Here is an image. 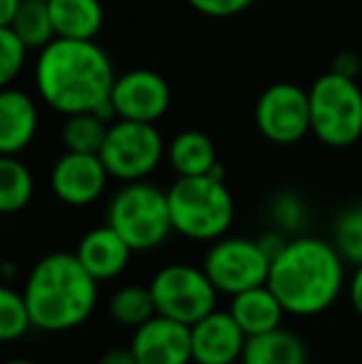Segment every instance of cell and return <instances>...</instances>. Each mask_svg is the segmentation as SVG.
<instances>
[{
	"label": "cell",
	"mask_w": 362,
	"mask_h": 364,
	"mask_svg": "<svg viewBox=\"0 0 362 364\" xmlns=\"http://www.w3.org/2000/svg\"><path fill=\"white\" fill-rule=\"evenodd\" d=\"M115 65L95 40L55 38L38 50L35 87L50 109L63 117L95 112L110 100Z\"/></svg>",
	"instance_id": "obj_1"
},
{
	"label": "cell",
	"mask_w": 362,
	"mask_h": 364,
	"mask_svg": "<svg viewBox=\"0 0 362 364\" xmlns=\"http://www.w3.org/2000/svg\"><path fill=\"white\" fill-rule=\"evenodd\" d=\"M345 260L330 240L315 235L285 240L271 258L266 285L280 300L285 315L315 317L328 312L343 295Z\"/></svg>",
	"instance_id": "obj_2"
},
{
	"label": "cell",
	"mask_w": 362,
	"mask_h": 364,
	"mask_svg": "<svg viewBox=\"0 0 362 364\" xmlns=\"http://www.w3.org/2000/svg\"><path fill=\"white\" fill-rule=\"evenodd\" d=\"M97 280L75 253L55 250L30 268L23 297L33 327L43 332H68L85 325L100 300Z\"/></svg>",
	"instance_id": "obj_3"
},
{
	"label": "cell",
	"mask_w": 362,
	"mask_h": 364,
	"mask_svg": "<svg viewBox=\"0 0 362 364\" xmlns=\"http://www.w3.org/2000/svg\"><path fill=\"white\" fill-rule=\"evenodd\" d=\"M174 233L196 243H213L228 233L236 218L233 193L223 181V168L203 176H176L166 188Z\"/></svg>",
	"instance_id": "obj_4"
},
{
	"label": "cell",
	"mask_w": 362,
	"mask_h": 364,
	"mask_svg": "<svg viewBox=\"0 0 362 364\" xmlns=\"http://www.w3.org/2000/svg\"><path fill=\"white\" fill-rule=\"evenodd\" d=\"M107 225L115 228L134 253L159 248L174 233L166 191L147 178L127 181L107 206Z\"/></svg>",
	"instance_id": "obj_5"
},
{
	"label": "cell",
	"mask_w": 362,
	"mask_h": 364,
	"mask_svg": "<svg viewBox=\"0 0 362 364\" xmlns=\"http://www.w3.org/2000/svg\"><path fill=\"white\" fill-rule=\"evenodd\" d=\"M310 134L325 146L348 149L362 139V87L355 77L325 73L310 85Z\"/></svg>",
	"instance_id": "obj_6"
},
{
	"label": "cell",
	"mask_w": 362,
	"mask_h": 364,
	"mask_svg": "<svg viewBox=\"0 0 362 364\" xmlns=\"http://www.w3.org/2000/svg\"><path fill=\"white\" fill-rule=\"evenodd\" d=\"M166 156V144L161 132L149 122L115 119L107 127L100 159L110 178L127 183L149 178Z\"/></svg>",
	"instance_id": "obj_7"
},
{
	"label": "cell",
	"mask_w": 362,
	"mask_h": 364,
	"mask_svg": "<svg viewBox=\"0 0 362 364\" xmlns=\"http://www.w3.org/2000/svg\"><path fill=\"white\" fill-rule=\"evenodd\" d=\"M149 292L159 315L193 325L216 310L218 290L203 273V268L188 263H169L154 273L149 280Z\"/></svg>",
	"instance_id": "obj_8"
},
{
	"label": "cell",
	"mask_w": 362,
	"mask_h": 364,
	"mask_svg": "<svg viewBox=\"0 0 362 364\" xmlns=\"http://www.w3.org/2000/svg\"><path fill=\"white\" fill-rule=\"evenodd\" d=\"M201 268L218 295L231 297L266 283L271 255L253 238L221 235L208 245Z\"/></svg>",
	"instance_id": "obj_9"
},
{
	"label": "cell",
	"mask_w": 362,
	"mask_h": 364,
	"mask_svg": "<svg viewBox=\"0 0 362 364\" xmlns=\"http://www.w3.org/2000/svg\"><path fill=\"white\" fill-rule=\"evenodd\" d=\"M256 127L268 141L278 146L298 144L310 134L308 90L295 82H275L261 92L253 109Z\"/></svg>",
	"instance_id": "obj_10"
},
{
	"label": "cell",
	"mask_w": 362,
	"mask_h": 364,
	"mask_svg": "<svg viewBox=\"0 0 362 364\" xmlns=\"http://www.w3.org/2000/svg\"><path fill=\"white\" fill-rule=\"evenodd\" d=\"M110 105L117 119L156 124L171 107V87L154 70H129L115 77Z\"/></svg>",
	"instance_id": "obj_11"
},
{
	"label": "cell",
	"mask_w": 362,
	"mask_h": 364,
	"mask_svg": "<svg viewBox=\"0 0 362 364\" xmlns=\"http://www.w3.org/2000/svg\"><path fill=\"white\" fill-rule=\"evenodd\" d=\"M110 173L100 154L65 151L50 168V188L65 206H90L107 191Z\"/></svg>",
	"instance_id": "obj_12"
},
{
	"label": "cell",
	"mask_w": 362,
	"mask_h": 364,
	"mask_svg": "<svg viewBox=\"0 0 362 364\" xmlns=\"http://www.w3.org/2000/svg\"><path fill=\"white\" fill-rule=\"evenodd\" d=\"M129 350L137 364H191V330L156 312L134 327Z\"/></svg>",
	"instance_id": "obj_13"
},
{
	"label": "cell",
	"mask_w": 362,
	"mask_h": 364,
	"mask_svg": "<svg viewBox=\"0 0 362 364\" xmlns=\"http://www.w3.org/2000/svg\"><path fill=\"white\" fill-rule=\"evenodd\" d=\"M191 330V362L193 364H228L238 362L246 347V335L236 325L231 312L211 310L188 325Z\"/></svg>",
	"instance_id": "obj_14"
},
{
	"label": "cell",
	"mask_w": 362,
	"mask_h": 364,
	"mask_svg": "<svg viewBox=\"0 0 362 364\" xmlns=\"http://www.w3.org/2000/svg\"><path fill=\"white\" fill-rule=\"evenodd\" d=\"M134 250L124 243L119 233L110 225H95L80 238L75 255L85 265V270L97 280V283H107V280L119 278L127 270Z\"/></svg>",
	"instance_id": "obj_15"
},
{
	"label": "cell",
	"mask_w": 362,
	"mask_h": 364,
	"mask_svg": "<svg viewBox=\"0 0 362 364\" xmlns=\"http://www.w3.org/2000/svg\"><path fill=\"white\" fill-rule=\"evenodd\" d=\"M40 112L35 100L18 87L0 90V154H20L38 134Z\"/></svg>",
	"instance_id": "obj_16"
},
{
	"label": "cell",
	"mask_w": 362,
	"mask_h": 364,
	"mask_svg": "<svg viewBox=\"0 0 362 364\" xmlns=\"http://www.w3.org/2000/svg\"><path fill=\"white\" fill-rule=\"evenodd\" d=\"M228 312H231V317L236 320V325L241 327L246 337L275 330L285 320L283 305H280V300L273 295V290L266 283L238 292V295H231Z\"/></svg>",
	"instance_id": "obj_17"
},
{
	"label": "cell",
	"mask_w": 362,
	"mask_h": 364,
	"mask_svg": "<svg viewBox=\"0 0 362 364\" xmlns=\"http://www.w3.org/2000/svg\"><path fill=\"white\" fill-rule=\"evenodd\" d=\"M55 38L95 40L105 25L102 0H48Z\"/></svg>",
	"instance_id": "obj_18"
},
{
	"label": "cell",
	"mask_w": 362,
	"mask_h": 364,
	"mask_svg": "<svg viewBox=\"0 0 362 364\" xmlns=\"http://www.w3.org/2000/svg\"><path fill=\"white\" fill-rule=\"evenodd\" d=\"M166 161L176 176H203L221 168L213 139L198 129L179 132L166 146Z\"/></svg>",
	"instance_id": "obj_19"
},
{
	"label": "cell",
	"mask_w": 362,
	"mask_h": 364,
	"mask_svg": "<svg viewBox=\"0 0 362 364\" xmlns=\"http://www.w3.org/2000/svg\"><path fill=\"white\" fill-rule=\"evenodd\" d=\"M243 364H308V347L293 330L283 325L261 335L246 337Z\"/></svg>",
	"instance_id": "obj_20"
},
{
	"label": "cell",
	"mask_w": 362,
	"mask_h": 364,
	"mask_svg": "<svg viewBox=\"0 0 362 364\" xmlns=\"http://www.w3.org/2000/svg\"><path fill=\"white\" fill-rule=\"evenodd\" d=\"M35 193V178L18 154H0V216H13L28 208Z\"/></svg>",
	"instance_id": "obj_21"
},
{
	"label": "cell",
	"mask_w": 362,
	"mask_h": 364,
	"mask_svg": "<svg viewBox=\"0 0 362 364\" xmlns=\"http://www.w3.org/2000/svg\"><path fill=\"white\" fill-rule=\"evenodd\" d=\"M10 28L28 50H43L48 43H53L55 28L50 20L48 0H20Z\"/></svg>",
	"instance_id": "obj_22"
},
{
	"label": "cell",
	"mask_w": 362,
	"mask_h": 364,
	"mask_svg": "<svg viewBox=\"0 0 362 364\" xmlns=\"http://www.w3.org/2000/svg\"><path fill=\"white\" fill-rule=\"evenodd\" d=\"M107 312L110 317L122 327H139L142 322H147L151 315H156L154 300H151L149 285H122L119 290L112 292L110 302H107Z\"/></svg>",
	"instance_id": "obj_23"
},
{
	"label": "cell",
	"mask_w": 362,
	"mask_h": 364,
	"mask_svg": "<svg viewBox=\"0 0 362 364\" xmlns=\"http://www.w3.org/2000/svg\"><path fill=\"white\" fill-rule=\"evenodd\" d=\"M110 122L102 119L97 112H78V114L65 117L60 139L65 144V151L80 154H100L102 141L107 136Z\"/></svg>",
	"instance_id": "obj_24"
},
{
	"label": "cell",
	"mask_w": 362,
	"mask_h": 364,
	"mask_svg": "<svg viewBox=\"0 0 362 364\" xmlns=\"http://www.w3.org/2000/svg\"><path fill=\"white\" fill-rule=\"evenodd\" d=\"M33 330L23 290L0 283V345L23 340Z\"/></svg>",
	"instance_id": "obj_25"
},
{
	"label": "cell",
	"mask_w": 362,
	"mask_h": 364,
	"mask_svg": "<svg viewBox=\"0 0 362 364\" xmlns=\"http://www.w3.org/2000/svg\"><path fill=\"white\" fill-rule=\"evenodd\" d=\"M340 258L350 265L362 263V203L350 206L335 218L333 223V240Z\"/></svg>",
	"instance_id": "obj_26"
},
{
	"label": "cell",
	"mask_w": 362,
	"mask_h": 364,
	"mask_svg": "<svg viewBox=\"0 0 362 364\" xmlns=\"http://www.w3.org/2000/svg\"><path fill=\"white\" fill-rule=\"evenodd\" d=\"M30 50L23 45V40L13 33L10 25H0V90L10 87L20 77L25 68Z\"/></svg>",
	"instance_id": "obj_27"
},
{
	"label": "cell",
	"mask_w": 362,
	"mask_h": 364,
	"mask_svg": "<svg viewBox=\"0 0 362 364\" xmlns=\"http://www.w3.org/2000/svg\"><path fill=\"white\" fill-rule=\"evenodd\" d=\"M186 3L206 18H233L246 13L256 0H186Z\"/></svg>",
	"instance_id": "obj_28"
},
{
	"label": "cell",
	"mask_w": 362,
	"mask_h": 364,
	"mask_svg": "<svg viewBox=\"0 0 362 364\" xmlns=\"http://www.w3.org/2000/svg\"><path fill=\"white\" fill-rule=\"evenodd\" d=\"M345 290H348V300H350V305H353V310L362 317V263L355 265Z\"/></svg>",
	"instance_id": "obj_29"
},
{
	"label": "cell",
	"mask_w": 362,
	"mask_h": 364,
	"mask_svg": "<svg viewBox=\"0 0 362 364\" xmlns=\"http://www.w3.org/2000/svg\"><path fill=\"white\" fill-rule=\"evenodd\" d=\"M333 73H340L345 77H355L358 80V73H360V58L355 53H340L333 63Z\"/></svg>",
	"instance_id": "obj_30"
},
{
	"label": "cell",
	"mask_w": 362,
	"mask_h": 364,
	"mask_svg": "<svg viewBox=\"0 0 362 364\" xmlns=\"http://www.w3.org/2000/svg\"><path fill=\"white\" fill-rule=\"evenodd\" d=\"M97 364H137V360H134V352L127 345V347H110Z\"/></svg>",
	"instance_id": "obj_31"
},
{
	"label": "cell",
	"mask_w": 362,
	"mask_h": 364,
	"mask_svg": "<svg viewBox=\"0 0 362 364\" xmlns=\"http://www.w3.org/2000/svg\"><path fill=\"white\" fill-rule=\"evenodd\" d=\"M20 0H0V25H10Z\"/></svg>",
	"instance_id": "obj_32"
},
{
	"label": "cell",
	"mask_w": 362,
	"mask_h": 364,
	"mask_svg": "<svg viewBox=\"0 0 362 364\" xmlns=\"http://www.w3.org/2000/svg\"><path fill=\"white\" fill-rule=\"evenodd\" d=\"M3 364H40L35 360H25V357H15V360H5Z\"/></svg>",
	"instance_id": "obj_33"
},
{
	"label": "cell",
	"mask_w": 362,
	"mask_h": 364,
	"mask_svg": "<svg viewBox=\"0 0 362 364\" xmlns=\"http://www.w3.org/2000/svg\"><path fill=\"white\" fill-rule=\"evenodd\" d=\"M228 364H243V362H241V360H238V362H228Z\"/></svg>",
	"instance_id": "obj_34"
}]
</instances>
